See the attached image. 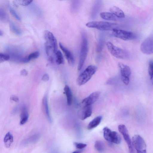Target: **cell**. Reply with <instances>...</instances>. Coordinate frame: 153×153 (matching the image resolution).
<instances>
[{
  "instance_id": "cell-20",
  "label": "cell",
  "mask_w": 153,
  "mask_h": 153,
  "mask_svg": "<svg viewBox=\"0 0 153 153\" xmlns=\"http://www.w3.org/2000/svg\"><path fill=\"white\" fill-rule=\"evenodd\" d=\"M100 16L101 18L108 20L116 21L117 18L111 13L102 12L100 13Z\"/></svg>"
},
{
  "instance_id": "cell-4",
  "label": "cell",
  "mask_w": 153,
  "mask_h": 153,
  "mask_svg": "<svg viewBox=\"0 0 153 153\" xmlns=\"http://www.w3.org/2000/svg\"><path fill=\"white\" fill-rule=\"evenodd\" d=\"M89 28H95L101 31L112 30L118 26L117 23L104 21H92L86 24Z\"/></svg>"
},
{
  "instance_id": "cell-8",
  "label": "cell",
  "mask_w": 153,
  "mask_h": 153,
  "mask_svg": "<svg viewBox=\"0 0 153 153\" xmlns=\"http://www.w3.org/2000/svg\"><path fill=\"white\" fill-rule=\"evenodd\" d=\"M112 34L114 36L125 41L132 40L136 37L135 35L131 31L117 28L112 30Z\"/></svg>"
},
{
  "instance_id": "cell-12",
  "label": "cell",
  "mask_w": 153,
  "mask_h": 153,
  "mask_svg": "<svg viewBox=\"0 0 153 153\" xmlns=\"http://www.w3.org/2000/svg\"><path fill=\"white\" fill-rule=\"evenodd\" d=\"M100 93L99 91L93 92L88 96L84 99L82 102L83 106L91 105L99 98Z\"/></svg>"
},
{
  "instance_id": "cell-16",
  "label": "cell",
  "mask_w": 153,
  "mask_h": 153,
  "mask_svg": "<svg viewBox=\"0 0 153 153\" xmlns=\"http://www.w3.org/2000/svg\"><path fill=\"white\" fill-rule=\"evenodd\" d=\"M42 106L45 115L48 120L51 122V119L49 113L47 97L46 95H45L42 99Z\"/></svg>"
},
{
  "instance_id": "cell-14",
  "label": "cell",
  "mask_w": 153,
  "mask_h": 153,
  "mask_svg": "<svg viewBox=\"0 0 153 153\" xmlns=\"http://www.w3.org/2000/svg\"><path fill=\"white\" fill-rule=\"evenodd\" d=\"M59 46L63 52L69 65L71 66H73L74 64L75 60L72 53L65 47L61 43H59Z\"/></svg>"
},
{
  "instance_id": "cell-15",
  "label": "cell",
  "mask_w": 153,
  "mask_h": 153,
  "mask_svg": "<svg viewBox=\"0 0 153 153\" xmlns=\"http://www.w3.org/2000/svg\"><path fill=\"white\" fill-rule=\"evenodd\" d=\"M29 117L28 113L26 107L23 105L21 108L20 123L21 125L25 124L27 121Z\"/></svg>"
},
{
  "instance_id": "cell-3",
  "label": "cell",
  "mask_w": 153,
  "mask_h": 153,
  "mask_svg": "<svg viewBox=\"0 0 153 153\" xmlns=\"http://www.w3.org/2000/svg\"><path fill=\"white\" fill-rule=\"evenodd\" d=\"M82 42L79 62L78 66V70H80L83 66L87 55L88 47L86 34L84 32L81 33Z\"/></svg>"
},
{
  "instance_id": "cell-1",
  "label": "cell",
  "mask_w": 153,
  "mask_h": 153,
  "mask_svg": "<svg viewBox=\"0 0 153 153\" xmlns=\"http://www.w3.org/2000/svg\"><path fill=\"white\" fill-rule=\"evenodd\" d=\"M45 42V49L49 61L53 62L55 58V54L58 50V45L56 39L50 31L45 30L44 33Z\"/></svg>"
},
{
  "instance_id": "cell-36",
  "label": "cell",
  "mask_w": 153,
  "mask_h": 153,
  "mask_svg": "<svg viewBox=\"0 0 153 153\" xmlns=\"http://www.w3.org/2000/svg\"><path fill=\"white\" fill-rule=\"evenodd\" d=\"M20 73L21 75L26 76L28 74V72L26 69H23L21 71Z\"/></svg>"
},
{
  "instance_id": "cell-5",
  "label": "cell",
  "mask_w": 153,
  "mask_h": 153,
  "mask_svg": "<svg viewBox=\"0 0 153 153\" xmlns=\"http://www.w3.org/2000/svg\"><path fill=\"white\" fill-rule=\"evenodd\" d=\"M107 48L111 54L116 58L121 59H128L130 54L127 51L114 45L110 42L106 43Z\"/></svg>"
},
{
  "instance_id": "cell-38",
  "label": "cell",
  "mask_w": 153,
  "mask_h": 153,
  "mask_svg": "<svg viewBox=\"0 0 153 153\" xmlns=\"http://www.w3.org/2000/svg\"><path fill=\"white\" fill-rule=\"evenodd\" d=\"M80 152L79 151H75L72 152V153H79Z\"/></svg>"
},
{
  "instance_id": "cell-7",
  "label": "cell",
  "mask_w": 153,
  "mask_h": 153,
  "mask_svg": "<svg viewBox=\"0 0 153 153\" xmlns=\"http://www.w3.org/2000/svg\"><path fill=\"white\" fill-rule=\"evenodd\" d=\"M132 146L137 153H146V146L143 138L140 135L135 134L132 139Z\"/></svg>"
},
{
  "instance_id": "cell-26",
  "label": "cell",
  "mask_w": 153,
  "mask_h": 153,
  "mask_svg": "<svg viewBox=\"0 0 153 153\" xmlns=\"http://www.w3.org/2000/svg\"><path fill=\"white\" fill-rule=\"evenodd\" d=\"M101 5V3L100 1H97L94 4L93 8L92 13L91 17L93 18L95 17L98 12L100 8Z\"/></svg>"
},
{
  "instance_id": "cell-2",
  "label": "cell",
  "mask_w": 153,
  "mask_h": 153,
  "mask_svg": "<svg viewBox=\"0 0 153 153\" xmlns=\"http://www.w3.org/2000/svg\"><path fill=\"white\" fill-rule=\"evenodd\" d=\"M97 69V67L94 65H90L88 66L77 77V84L80 86L86 83L91 79Z\"/></svg>"
},
{
  "instance_id": "cell-28",
  "label": "cell",
  "mask_w": 153,
  "mask_h": 153,
  "mask_svg": "<svg viewBox=\"0 0 153 153\" xmlns=\"http://www.w3.org/2000/svg\"><path fill=\"white\" fill-rule=\"evenodd\" d=\"M8 20V17L5 11L2 9H0V20L7 22Z\"/></svg>"
},
{
  "instance_id": "cell-37",
  "label": "cell",
  "mask_w": 153,
  "mask_h": 153,
  "mask_svg": "<svg viewBox=\"0 0 153 153\" xmlns=\"http://www.w3.org/2000/svg\"><path fill=\"white\" fill-rule=\"evenodd\" d=\"M48 79L49 76L47 74H44L43 76L42 79L44 81H48Z\"/></svg>"
},
{
  "instance_id": "cell-10",
  "label": "cell",
  "mask_w": 153,
  "mask_h": 153,
  "mask_svg": "<svg viewBox=\"0 0 153 153\" xmlns=\"http://www.w3.org/2000/svg\"><path fill=\"white\" fill-rule=\"evenodd\" d=\"M153 39L152 35H151L146 38L142 43L140 49L144 53L149 55L153 52Z\"/></svg>"
},
{
  "instance_id": "cell-32",
  "label": "cell",
  "mask_w": 153,
  "mask_h": 153,
  "mask_svg": "<svg viewBox=\"0 0 153 153\" xmlns=\"http://www.w3.org/2000/svg\"><path fill=\"white\" fill-rule=\"evenodd\" d=\"M74 144L76 147L80 150L83 149L87 146L86 144L81 143L75 142Z\"/></svg>"
},
{
  "instance_id": "cell-27",
  "label": "cell",
  "mask_w": 153,
  "mask_h": 153,
  "mask_svg": "<svg viewBox=\"0 0 153 153\" xmlns=\"http://www.w3.org/2000/svg\"><path fill=\"white\" fill-rule=\"evenodd\" d=\"M10 28L12 32L16 35H20L22 34L21 31L13 23L11 22L10 23Z\"/></svg>"
},
{
  "instance_id": "cell-39",
  "label": "cell",
  "mask_w": 153,
  "mask_h": 153,
  "mask_svg": "<svg viewBox=\"0 0 153 153\" xmlns=\"http://www.w3.org/2000/svg\"><path fill=\"white\" fill-rule=\"evenodd\" d=\"M3 35V33L0 30V36H2Z\"/></svg>"
},
{
  "instance_id": "cell-23",
  "label": "cell",
  "mask_w": 153,
  "mask_h": 153,
  "mask_svg": "<svg viewBox=\"0 0 153 153\" xmlns=\"http://www.w3.org/2000/svg\"><path fill=\"white\" fill-rule=\"evenodd\" d=\"M105 38L104 34L101 33L99 36L97 49V51L98 52H101L103 48L104 44Z\"/></svg>"
},
{
  "instance_id": "cell-22",
  "label": "cell",
  "mask_w": 153,
  "mask_h": 153,
  "mask_svg": "<svg viewBox=\"0 0 153 153\" xmlns=\"http://www.w3.org/2000/svg\"><path fill=\"white\" fill-rule=\"evenodd\" d=\"M39 55V52L36 51L30 53L28 56L24 57L22 60V62L27 63L32 59L37 58Z\"/></svg>"
},
{
  "instance_id": "cell-13",
  "label": "cell",
  "mask_w": 153,
  "mask_h": 153,
  "mask_svg": "<svg viewBox=\"0 0 153 153\" xmlns=\"http://www.w3.org/2000/svg\"><path fill=\"white\" fill-rule=\"evenodd\" d=\"M92 113V108L91 105L83 106L78 112L79 118L83 120L90 117Z\"/></svg>"
},
{
  "instance_id": "cell-31",
  "label": "cell",
  "mask_w": 153,
  "mask_h": 153,
  "mask_svg": "<svg viewBox=\"0 0 153 153\" xmlns=\"http://www.w3.org/2000/svg\"><path fill=\"white\" fill-rule=\"evenodd\" d=\"M10 57L7 54L0 53V63L8 60Z\"/></svg>"
},
{
  "instance_id": "cell-33",
  "label": "cell",
  "mask_w": 153,
  "mask_h": 153,
  "mask_svg": "<svg viewBox=\"0 0 153 153\" xmlns=\"http://www.w3.org/2000/svg\"><path fill=\"white\" fill-rule=\"evenodd\" d=\"M10 11L12 15L17 19L20 20V18L18 15L17 14L16 11L11 7L10 8Z\"/></svg>"
},
{
  "instance_id": "cell-25",
  "label": "cell",
  "mask_w": 153,
  "mask_h": 153,
  "mask_svg": "<svg viewBox=\"0 0 153 153\" xmlns=\"http://www.w3.org/2000/svg\"><path fill=\"white\" fill-rule=\"evenodd\" d=\"M55 59L56 62L58 65L63 64L64 63V60L62 54L61 52L58 50L55 55Z\"/></svg>"
},
{
  "instance_id": "cell-21",
  "label": "cell",
  "mask_w": 153,
  "mask_h": 153,
  "mask_svg": "<svg viewBox=\"0 0 153 153\" xmlns=\"http://www.w3.org/2000/svg\"><path fill=\"white\" fill-rule=\"evenodd\" d=\"M64 90L66 97L67 104L70 106L71 105L72 102V94L71 90L69 86L67 85H65Z\"/></svg>"
},
{
  "instance_id": "cell-9",
  "label": "cell",
  "mask_w": 153,
  "mask_h": 153,
  "mask_svg": "<svg viewBox=\"0 0 153 153\" xmlns=\"http://www.w3.org/2000/svg\"><path fill=\"white\" fill-rule=\"evenodd\" d=\"M118 128L127 144L130 153H134V148L132 146V140L126 127L124 125L120 124L118 126Z\"/></svg>"
},
{
  "instance_id": "cell-30",
  "label": "cell",
  "mask_w": 153,
  "mask_h": 153,
  "mask_svg": "<svg viewBox=\"0 0 153 153\" xmlns=\"http://www.w3.org/2000/svg\"><path fill=\"white\" fill-rule=\"evenodd\" d=\"M72 9L76 12L78 10L79 6V1H72Z\"/></svg>"
},
{
  "instance_id": "cell-29",
  "label": "cell",
  "mask_w": 153,
  "mask_h": 153,
  "mask_svg": "<svg viewBox=\"0 0 153 153\" xmlns=\"http://www.w3.org/2000/svg\"><path fill=\"white\" fill-rule=\"evenodd\" d=\"M153 64L152 60H150L149 62L148 67V73L151 80L153 79Z\"/></svg>"
},
{
  "instance_id": "cell-24",
  "label": "cell",
  "mask_w": 153,
  "mask_h": 153,
  "mask_svg": "<svg viewBox=\"0 0 153 153\" xmlns=\"http://www.w3.org/2000/svg\"><path fill=\"white\" fill-rule=\"evenodd\" d=\"M94 147L98 152H102L105 150V146L102 141L98 140L95 142Z\"/></svg>"
},
{
  "instance_id": "cell-19",
  "label": "cell",
  "mask_w": 153,
  "mask_h": 153,
  "mask_svg": "<svg viewBox=\"0 0 153 153\" xmlns=\"http://www.w3.org/2000/svg\"><path fill=\"white\" fill-rule=\"evenodd\" d=\"M102 119L101 116H97L91 121L87 126L88 130L92 129L97 126L100 123Z\"/></svg>"
},
{
  "instance_id": "cell-35",
  "label": "cell",
  "mask_w": 153,
  "mask_h": 153,
  "mask_svg": "<svg viewBox=\"0 0 153 153\" xmlns=\"http://www.w3.org/2000/svg\"><path fill=\"white\" fill-rule=\"evenodd\" d=\"M10 100L16 102H18L19 101L18 97L14 95H11L10 97Z\"/></svg>"
},
{
  "instance_id": "cell-34",
  "label": "cell",
  "mask_w": 153,
  "mask_h": 153,
  "mask_svg": "<svg viewBox=\"0 0 153 153\" xmlns=\"http://www.w3.org/2000/svg\"><path fill=\"white\" fill-rule=\"evenodd\" d=\"M33 0H25L20 1V4L22 6H27L30 4L32 2Z\"/></svg>"
},
{
  "instance_id": "cell-17",
  "label": "cell",
  "mask_w": 153,
  "mask_h": 153,
  "mask_svg": "<svg viewBox=\"0 0 153 153\" xmlns=\"http://www.w3.org/2000/svg\"><path fill=\"white\" fill-rule=\"evenodd\" d=\"M111 13H112L117 17L118 18H124L125 17L123 11L119 7L114 6L110 9Z\"/></svg>"
},
{
  "instance_id": "cell-18",
  "label": "cell",
  "mask_w": 153,
  "mask_h": 153,
  "mask_svg": "<svg viewBox=\"0 0 153 153\" xmlns=\"http://www.w3.org/2000/svg\"><path fill=\"white\" fill-rule=\"evenodd\" d=\"M13 141V137L12 134L10 132L7 133L4 139V142L5 147L6 148H9Z\"/></svg>"
},
{
  "instance_id": "cell-6",
  "label": "cell",
  "mask_w": 153,
  "mask_h": 153,
  "mask_svg": "<svg viewBox=\"0 0 153 153\" xmlns=\"http://www.w3.org/2000/svg\"><path fill=\"white\" fill-rule=\"evenodd\" d=\"M103 130L104 137L107 141L117 144L121 143V137L116 131H112L107 127H104Z\"/></svg>"
},
{
  "instance_id": "cell-11",
  "label": "cell",
  "mask_w": 153,
  "mask_h": 153,
  "mask_svg": "<svg viewBox=\"0 0 153 153\" xmlns=\"http://www.w3.org/2000/svg\"><path fill=\"white\" fill-rule=\"evenodd\" d=\"M118 66L120 70L123 82L126 85H128L129 82L131 73V69L128 66L120 62L118 63Z\"/></svg>"
}]
</instances>
